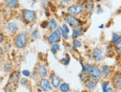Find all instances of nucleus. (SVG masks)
<instances>
[{"label": "nucleus", "mask_w": 121, "mask_h": 92, "mask_svg": "<svg viewBox=\"0 0 121 92\" xmlns=\"http://www.w3.org/2000/svg\"><path fill=\"white\" fill-rule=\"evenodd\" d=\"M86 69L88 74L90 75L94 80H99L101 77V72L97 66L87 64L86 66Z\"/></svg>", "instance_id": "nucleus-1"}, {"label": "nucleus", "mask_w": 121, "mask_h": 92, "mask_svg": "<svg viewBox=\"0 0 121 92\" xmlns=\"http://www.w3.org/2000/svg\"><path fill=\"white\" fill-rule=\"evenodd\" d=\"M27 35L25 33L19 34L15 40V45L18 48H23L27 44Z\"/></svg>", "instance_id": "nucleus-2"}, {"label": "nucleus", "mask_w": 121, "mask_h": 92, "mask_svg": "<svg viewBox=\"0 0 121 92\" xmlns=\"http://www.w3.org/2000/svg\"><path fill=\"white\" fill-rule=\"evenodd\" d=\"M23 16L27 22H33L36 19V13L34 11L25 10L23 13Z\"/></svg>", "instance_id": "nucleus-3"}, {"label": "nucleus", "mask_w": 121, "mask_h": 92, "mask_svg": "<svg viewBox=\"0 0 121 92\" xmlns=\"http://www.w3.org/2000/svg\"><path fill=\"white\" fill-rule=\"evenodd\" d=\"M61 33L60 29H56L54 33H52L48 37V42L50 44H55L60 40Z\"/></svg>", "instance_id": "nucleus-4"}, {"label": "nucleus", "mask_w": 121, "mask_h": 92, "mask_svg": "<svg viewBox=\"0 0 121 92\" xmlns=\"http://www.w3.org/2000/svg\"><path fill=\"white\" fill-rule=\"evenodd\" d=\"M65 20L71 27H77V26H79V24H80V22L79 21L78 19H77L73 16H71V15H66L65 17Z\"/></svg>", "instance_id": "nucleus-5"}, {"label": "nucleus", "mask_w": 121, "mask_h": 92, "mask_svg": "<svg viewBox=\"0 0 121 92\" xmlns=\"http://www.w3.org/2000/svg\"><path fill=\"white\" fill-rule=\"evenodd\" d=\"M39 86H40V88H42V90H43V91H45V92L52 90V87L51 86L48 80H46V79H44V78L40 80Z\"/></svg>", "instance_id": "nucleus-6"}, {"label": "nucleus", "mask_w": 121, "mask_h": 92, "mask_svg": "<svg viewBox=\"0 0 121 92\" xmlns=\"http://www.w3.org/2000/svg\"><path fill=\"white\" fill-rule=\"evenodd\" d=\"M83 11V8L81 5H72L68 7V12L72 15L80 14Z\"/></svg>", "instance_id": "nucleus-7"}, {"label": "nucleus", "mask_w": 121, "mask_h": 92, "mask_svg": "<svg viewBox=\"0 0 121 92\" xmlns=\"http://www.w3.org/2000/svg\"><path fill=\"white\" fill-rule=\"evenodd\" d=\"M92 57L96 61H100L103 58L102 51L99 48H95L92 52Z\"/></svg>", "instance_id": "nucleus-8"}, {"label": "nucleus", "mask_w": 121, "mask_h": 92, "mask_svg": "<svg viewBox=\"0 0 121 92\" xmlns=\"http://www.w3.org/2000/svg\"><path fill=\"white\" fill-rule=\"evenodd\" d=\"M51 83L54 88H57L60 85V78L59 77L58 75H56L55 74H53L51 76Z\"/></svg>", "instance_id": "nucleus-9"}, {"label": "nucleus", "mask_w": 121, "mask_h": 92, "mask_svg": "<svg viewBox=\"0 0 121 92\" xmlns=\"http://www.w3.org/2000/svg\"><path fill=\"white\" fill-rule=\"evenodd\" d=\"M113 85L115 88L118 90L121 89V76L117 74L115 75L113 78Z\"/></svg>", "instance_id": "nucleus-10"}, {"label": "nucleus", "mask_w": 121, "mask_h": 92, "mask_svg": "<svg viewBox=\"0 0 121 92\" xmlns=\"http://www.w3.org/2000/svg\"><path fill=\"white\" fill-rule=\"evenodd\" d=\"M37 74L39 76L42 77H44L47 75V69L45 66L40 65L39 66V67L37 69Z\"/></svg>", "instance_id": "nucleus-11"}, {"label": "nucleus", "mask_w": 121, "mask_h": 92, "mask_svg": "<svg viewBox=\"0 0 121 92\" xmlns=\"http://www.w3.org/2000/svg\"><path fill=\"white\" fill-rule=\"evenodd\" d=\"M7 27H8V31H10V33H15V32H17V29H18L17 24L13 23V22H10V23H8Z\"/></svg>", "instance_id": "nucleus-12"}, {"label": "nucleus", "mask_w": 121, "mask_h": 92, "mask_svg": "<svg viewBox=\"0 0 121 92\" xmlns=\"http://www.w3.org/2000/svg\"><path fill=\"white\" fill-rule=\"evenodd\" d=\"M19 0H5L6 5L9 8H13L17 5Z\"/></svg>", "instance_id": "nucleus-13"}, {"label": "nucleus", "mask_w": 121, "mask_h": 92, "mask_svg": "<svg viewBox=\"0 0 121 92\" xmlns=\"http://www.w3.org/2000/svg\"><path fill=\"white\" fill-rule=\"evenodd\" d=\"M94 8V2L92 1H88L85 5V11L87 13H91Z\"/></svg>", "instance_id": "nucleus-14"}, {"label": "nucleus", "mask_w": 121, "mask_h": 92, "mask_svg": "<svg viewBox=\"0 0 121 92\" xmlns=\"http://www.w3.org/2000/svg\"><path fill=\"white\" fill-rule=\"evenodd\" d=\"M82 27H76L75 29H73V35L72 37L73 38H77L78 36H80L81 35V32H82Z\"/></svg>", "instance_id": "nucleus-15"}, {"label": "nucleus", "mask_w": 121, "mask_h": 92, "mask_svg": "<svg viewBox=\"0 0 121 92\" xmlns=\"http://www.w3.org/2000/svg\"><path fill=\"white\" fill-rule=\"evenodd\" d=\"M97 86V83L93 80H88L86 82V87L89 89H94Z\"/></svg>", "instance_id": "nucleus-16"}, {"label": "nucleus", "mask_w": 121, "mask_h": 92, "mask_svg": "<svg viewBox=\"0 0 121 92\" xmlns=\"http://www.w3.org/2000/svg\"><path fill=\"white\" fill-rule=\"evenodd\" d=\"M60 89L62 92H68L70 90V88H69V85L68 83H63L62 84H60Z\"/></svg>", "instance_id": "nucleus-17"}, {"label": "nucleus", "mask_w": 121, "mask_h": 92, "mask_svg": "<svg viewBox=\"0 0 121 92\" xmlns=\"http://www.w3.org/2000/svg\"><path fill=\"white\" fill-rule=\"evenodd\" d=\"M48 27L51 30H54L56 29L57 27V24L56 22H55V20L54 19H51L49 22H48Z\"/></svg>", "instance_id": "nucleus-18"}, {"label": "nucleus", "mask_w": 121, "mask_h": 92, "mask_svg": "<svg viewBox=\"0 0 121 92\" xmlns=\"http://www.w3.org/2000/svg\"><path fill=\"white\" fill-rule=\"evenodd\" d=\"M102 72L104 75H108L111 73V68L108 66H104L102 67Z\"/></svg>", "instance_id": "nucleus-19"}, {"label": "nucleus", "mask_w": 121, "mask_h": 92, "mask_svg": "<svg viewBox=\"0 0 121 92\" xmlns=\"http://www.w3.org/2000/svg\"><path fill=\"white\" fill-rule=\"evenodd\" d=\"M120 39H121V35H117V33H113L112 34V43H117Z\"/></svg>", "instance_id": "nucleus-20"}, {"label": "nucleus", "mask_w": 121, "mask_h": 92, "mask_svg": "<svg viewBox=\"0 0 121 92\" xmlns=\"http://www.w3.org/2000/svg\"><path fill=\"white\" fill-rule=\"evenodd\" d=\"M59 49H60V45L58 44H54L52 45L51 52L53 54H55L57 52V50H59Z\"/></svg>", "instance_id": "nucleus-21"}, {"label": "nucleus", "mask_w": 121, "mask_h": 92, "mask_svg": "<svg viewBox=\"0 0 121 92\" xmlns=\"http://www.w3.org/2000/svg\"><path fill=\"white\" fill-rule=\"evenodd\" d=\"M19 79V71H17V72H15L13 75V81L15 84L17 83V82Z\"/></svg>", "instance_id": "nucleus-22"}, {"label": "nucleus", "mask_w": 121, "mask_h": 92, "mask_svg": "<svg viewBox=\"0 0 121 92\" xmlns=\"http://www.w3.org/2000/svg\"><path fill=\"white\" fill-rule=\"evenodd\" d=\"M61 61H62V63L64 65H68V63H69V62H70V57L68 56V55H67L66 57L64 58H62L61 60Z\"/></svg>", "instance_id": "nucleus-23"}, {"label": "nucleus", "mask_w": 121, "mask_h": 92, "mask_svg": "<svg viewBox=\"0 0 121 92\" xmlns=\"http://www.w3.org/2000/svg\"><path fill=\"white\" fill-rule=\"evenodd\" d=\"M115 49H116L117 52L119 53H121V40H119L117 43H116V46H115Z\"/></svg>", "instance_id": "nucleus-24"}, {"label": "nucleus", "mask_w": 121, "mask_h": 92, "mask_svg": "<svg viewBox=\"0 0 121 92\" xmlns=\"http://www.w3.org/2000/svg\"><path fill=\"white\" fill-rule=\"evenodd\" d=\"M60 33H61V35L63 37V38L66 39V38H68V33L65 31L64 29H62V27H61V28L60 29Z\"/></svg>", "instance_id": "nucleus-25"}, {"label": "nucleus", "mask_w": 121, "mask_h": 92, "mask_svg": "<svg viewBox=\"0 0 121 92\" xmlns=\"http://www.w3.org/2000/svg\"><path fill=\"white\" fill-rule=\"evenodd\" d=\"M73 47H76V48L80 47H81V45H82L81 43H80V41H79V40H73Z\"/></svg>", "instance_id": "nucleus-26"}, {"label": "nucleus", "mask_w": 121, "mask_h": 92, "mask_svg": "<svg viewBox=\"0 0 121 92\" xmlns=\"http://www.w3.org/2000/svg\"><path fill=\"white\" fill-rule=\"evenodd\" d=\"M102 85H103V92H106V90L108 88V82H104Z\"/></svg>", "instance_id": "nucleus-27"}, {"label": "nucleus", "mask_w": 121, "mask_h": 92, "mask_svg": "<svg viewBox=\"0 0 121 92\" xmlns=\"http://www.w3.org/2000/svg\"><path fill=\"white\" fill-rule=\"evenodd\" d=\"M22 74L24 76H26V77H29L30 74V71H28V70H23V71H22Z\"/></svg>", "instance_id": "nucleus-28"}, {"label": "nucleus", "mask_w": 121, "mask_h": 92, "mask_svg": "<svg viewBox=\"0 0 121 92\" xmlns=\"http://www.w3.org/2000/svg\"><path fill=\"white\" fill-rule=\"evenodd\" d=\"M10 68H11V66H10V64H9V63L5 64V66H4V71H8L10 69Z\"/></svg>", "instance_id": "nucleus-29"}, {"label": "nucleus", "mask_w": 121, "mask_h": 92, "mask_svg": "<svg viewBox=\"0 0 121 92\" xmlns=\"http://www.w3.org/2000/svg\"><path fill=\"white\" fill-rule=\"evenodd\" d=\"M27 82H28V80H27V79H25V78H22V80H20V83H21V85H25L26 83H27Z\"/></svg>", "instance_id": "nucleus-30"}, {"label": "nucleus", "mask_w": 121, "mask_h": 92, "mask_svg": "<svg viewBox=\"0 0 121 92\" xmlns=\"http://www.w3.org/2000/svg\"><path fill=\"white\" fill-rule=\"evenodd\" d=\"M62 27V29H64L67 33H68V32H69V29L68 28V26H67L66 24H63Z\"/></svg>", "instance_id": "nucleus-31"}, {"label": "nucleus", "mask_w": 121, "mask_h": 92, "mask_svg": "<svg viewBox=\"0 0 121 92\" xmlns=\"http://www.w3.org/2000/svg\"><path fill=\"white\" fill-rule=\"evenodd\" d=\"M6 92H13V89L11 88V86H8L7 87Z\"/></svg>", "instance_id": "nucleus-32"}, {"label": "nucleus", "mask_w": 121, "mask_h": 92, "mask_svg": "<svg viewBox=\"0 0 121 92\" xmlns=\"http://www.w3.org/2000/svg\"><path fill=\"white\" fill-rule=\"evenodd\" d=\"M47 25H48V23H47L46 22H43V24H41V27H43V28H45V27L47 26Z\"/></svg>", "instance_id": "nucleus-33"}, {"label": "nucleus", "mask_w": 121, "mask_h": 92, "mask_svg": "<svg viewBox=\"0 0 121 92\" xmlns=\"http://www.w3.org/2000/svg\"><path fill=\"white\" fill-rule=\"evenodd\" d=\"M106 92H114V91H113V89L112 88H108L106 90Z\"/></svg>", "instance_id": "nucleus-34"}, {"label": "nucleus", "mask_w": 121, "mask_h": 92, "mask_svg": "<svg viewBox=\"0 0 121 92\" xmlns=\"http://www.w3.org/2000/svg\"><path fill=\"white\" fill-rule=\"evenodd\" d=\"M2 40H3V35L1 33H0V43L2 41Z\"/></svg>", "instance_id": "nucleus-35"}, {"label": "nucleus", "mask_w": 121, "mask_h": 92, "mask_svg": "<svg viewBox=\"0 0 121 92\" xmlns=\"http://www.w3.org/2000/svg\"><path fill=\"white\" fill-rule=\"evenodd\" d=\"M2 53H3V49L1 47H0V56L2 55Z\"/></svg>", "instance_id": "nucleus-36"}, {"label": "nucleus", "mask_w": 121, "mask_h": 92, "mask_svg": "<svg viewBox=\"0 0 121 92\" xmlns=\"http://www.w3.org/2000/svg\"><path fill=\"white\" fill-rule=\"evenodd\" d=\"M62 1L64 2H70L71 0H62Z\"/></svg>", "instance_id": "nucleus-37"}, {"label": "nucleus", "mask_w": 121, "mask_h": 92, "mask_svg": "<svg viewBox=\"0 0 121 92\" xmlns=\"http://www.w3.org/2000/svg\"><path fill=\"white\" fill-rule=\"evenodd\" d=\"M99 11H97V13H99L100 12H103V9H102V8H99Z\"/></svg>", "instance_id": "nucleus-38"}, {"label": "nucleus", "mask_w": 121, "mask_h": 92, "mask_svg": "<svg viewBox=\"0 0 121 92\" xmlns=\"http://www.w3.org/2000/svg\"><path fill=\"white\" fill-rule=\"evenodd\" d=\"M103 25L102 24V25H100V26L99 27V28H100V29H101V28H103Z\"/></svg>", "instance_id": "nucleus-39"}, {"label": "nucleus", "mask_w": 121, "mask_h": 92, "mask_svg": "<svg viewBox=\"0 0 121 92\" xmlns=\"http://www.w3.org/2000/svg\"><path fill=\"white\" fill-rule=\"evenodd\" d=\"M83 92H86V91H83Z\"/></svg>", "instance_id": "nucleus-40"}, {"label": "nucleus", "mask_w": 121, "mask_h": 92, "mask_svg": "<svg viewBox=\"0 0 121 92\" xmlns=\"http://www.w3.org/2000/svg\"><path fill=\"white\" fill-rule=\"evenodd\" d=\"M97 1H98V0H97Z\"/></svg>", "instance_id": "nucleus-41"}]
</instances>
